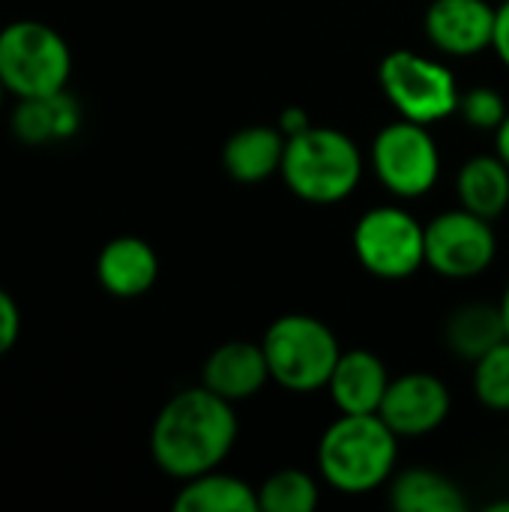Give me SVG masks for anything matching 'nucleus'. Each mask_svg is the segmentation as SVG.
<instances>
[{"instance_id":"18","label":"nucleus","mask_w":509,"mask_h":512,"mask_svg":"<svg viewBox=\"0 0 509 512\" xmlns=\"http://www.w3.org/2000/svg\"><path fill=\"white\" fill-rule=\"evenodd\" d=\"M390 489V507L399 512H465L468 498L441 471L429 468H408L402 474H393L387 483Z\"/></svg>"},{"instance_id":"6","label":"nucleus","mask_w":509,"mask_h":512,"mask_svg":"<svg viewBox=\"0 0 509 512\" xmlns=\"http://www.w3.org/2000/svg\"><path fill=\"white\" fill-rule=\"evenodd\" d=\"M378 84L393 111L414 123H441L459 111V81L453 69L411 48L390 51L378 66Z\"/></svg>"},{"instance_id":"13","label":"nucleus","mask_w":509,"mask_h":512,"mask_svg":"<svg viewBox=\"0 0 509 512\" xmlns=\"http://www.w3.org/2000/svg\"><path fill=\"white\" fill-rule=\"evenodd\" d=\"M96 279L102 291L117 300L144 297L159 279V255L141 237H132V234L114 237L99 249Z\"/></svg>"},{"instance_id":"27","label":"nucleus","mask_w":509,"mask_h":512,"mask_svg":"<svg viewBox=\"0 0 509 512\" xmlns=\"http://www.w3.org/2000/svg\"><path fill=\"white\" fill-rule=\"evenodd\" d=\"M495 153L509 165V114L504 117V123L495 129Z\"/></svg>"},{"instance_id":"11","label":"nucleus","mask_w":509,"mask_h":512,"mask_svg":"<svg viewBox=\"0 0 509 512\" xmlns=\"http://www.w3.org/2000/svg\"><path fill=\"white\" fill-rule=\"evenodd\" d=\"M498 6L489 0H432L423 15L429 45L447 57H474L495 42Z\"/></svg>"},{"instance_id":"26","label":"nucleus","mask_w":509,"mask_h":512,"mask_svg":"<svg viewBox=\"0 0 509 512\" xmlns=\"http://www.w3.org/2000/svg\"><path fill=\"white\" fill-rule=\"evenodd\" d=\"M492 51L498 54V60L509 69V0L498 6V18H495V42Z\"/></svg>"},{"instance_id":"23","label":"nucleus","mask_w":509,"mask_h":512,"mask_svg":"<svg viewBox=\"0 0 509 512\" xmlns=\"http://www.w3.org/2000/svg\"><path fill=\"white\" fill-rule=\"evenodd\" d=\"M456 114L477 132H495L504 123L509 108L507 99L495 87H471L462 93Z\"/></svg>"},{"instance_id":"21","label":"nucleus","mask_w":509,"mask_h":512,"mask_svg":"<svg viewBox=\"0 0 509 512\" xmlns=\"http://www.w3.org/2000/svg\"><path fill=\"white\" fill-rule=\"evenodd\" d=\"M318 501V480L300 468H282L258 486V512H312Z\"/></svg>"},{"instance_id":"24","label":"nucleus","mask_w":509,"mask_h":512,"mask_svg":"<svg viewBox=\"0 0 509 512\" xmlns=\"http://www.w3.org/2000/svg\"><path fill=\"white\" fill-rule=\"evenodd\" d=\"M21 336V309L9 291L0 288V357H6Z\"/></svg>"},{"instance_id":"7","label":"nucleus","mask_w":509,"mask_h":512,"mask_svg":"<svg viewBox=\"0 0 509 512\" xmlns=\"http://www.w3.org/2000/svg\"><path fill=\"white\" fill-rule=\"evenodd\" d=\"M351 249L369 276L402 282L426 267V225L399 204H381L357 219Z\"/></svg>"},{"instance_id":"4","label":"nucleus","mask_w":509,"mask_h":512,"mask_svg":"<svg viewBox=\"0 0 509 512\" xmlns=\"http://www.w3.org/2000/svg\"><path fill=\"white\" fill-rule=\"evenodd\" d=\"M270 381L288 393L327 390V381L342 357L336 333L315 315L291 312L276 318L261 339Z\"/></svg>"},{"instance_id":"16","label":"nucleus","mask_w":509,"mask_h":512,"mask_svg":"<svg viewBox=\"0 0 509 512\" xmlns=\"http://www.w3.org/2000/svg\"><path fill=\"white\" fill-rule=\"evenodd\" d=\"M285 135L279 126L252 123L237 129L222 147V168L234 183L258 186L279 174L285 156Z\"/></svg>"},{"instance_id":"3","label":"nucleus","mask_w":509,"mask_h":512,"mask_svg":"<svg viewBox=\"0 0 509 512\" xmlns=\"http://www.w3.org/2000/svg\"><path fill=\"white\" fill-rule=\"evenodd\" d=\"M279 177L300 201L333 207L357 192L363 180V153L348 132L312 123L306 132L285 141Z\"/></svg>"},{"instance_id":"8","label":"nucleus","mask_w":509,"mask_h":512,"mask_svg":"<svg viewBox=\"0 0 509 512\" xmlns=\"http://www.w3.org/2000/svg\"><path fill=\"white\" fill-rule=\"evenodd\" d=\"M375 180L396 198H423L441 177V147L426 123L396 117L384 123L369 147Z\"/></svg>"},{"instance_id":"12","label":"nucleus","mask_w":509,"mask_h":512,"mask_svg":"<svg viewBox=\"0 0 509 512\" xmlns=\"http://www.w3.org/2000/svg\"><path fill=\"white\" fill-rule=\"evenodd\" d=\"M270 381V366L261 342L231 339L210 351L201 369V384L228 402L255 399Z\"/></svg>"},{"instance_id":"20","label":"nucleus","mask_w":509,"mask_h":512,"mask_svg":"<svg viewBox=\"0 0 509 512\" xmlns=\"http://www.w3.org/2000/svg\"><path fill=\"white\" fill-rule=\"evenodd\" d=\"M444 339L447 348L456 357L465 360H480L486 351H492L495 345H501L507 339V327H504V315L501 306L492 303H468L459 306L444 327Z\"/></svg>"},{"instance_id":"2","label":"nucleus","mask_w":509,"mask_h":512,"mask_svg":"<svg viewBox=\"0 0 509 512\" xmlns=\"http://www.w3.org/2000/svg\"><path fill=\"white\" fill-rule=\"evenodd\" d=\"M399 462V435L381 414H339L318 441L321 480L348 498L384 489Z\"/></svg>"},{"instance_id":"14","label":"nucleus","mask_w":509,"mask_h":512,"mask_svg":"<svg viewBox=\"0 0 509 512\" xmlns=\"http://www.w3.org/2000/svg\"><path fill=\"white\" fill-rule=\"evenodd\" d=\"M84 123L81 102L66 90L18 99L9 114V129L24 147H48L78 135Z\"/></svg>"},{"instance_id":"28","label":"nucleus","mask_w":509,"mask_h":512,"mask_svg":"<svg viewBox=\"0 0 509 512\" xmlns=\"http://www.w3.org/2000/svg\"><path fill=\"white\" fill-rule=\"evenodd\" d=\"M501 315H504V327H507V339H509V282L507 288H504V294H501Z\"/></svg>"},{"instance_id":"5","label":"nucleus","mask_w":509,"mask_h":512,"mask_svg":"<svg viewBox=\"0 0 509 512\" xmlns=\"http://www.w3.org/2000/svg\"><path fill=\"white\" fill-rule=\"evenodd\" d=\"M72 48L60 30L36 18L0 27V81L9 96L30 99L69 87Z\"/></svg>"},{"instance_id":"10","label":"nucleus","mask_w":509,"mask_h":512,"mask_svg":"<svg viewBox=\"0 0 509 512\" xmlns=\"http://www.w3.org/2000/svg\"><path fill=\"white\" fill-rule=\"evenodd\" d=\"M450 408L453 399L441 378L429 372H408L390 381L378 414L399 438H423L447 423Z\"/></svg>"},{"instance_id":"22","label":"nucleus","mask_w":509,"mask_h":512,"mask_svg":"<svg viewBox=\"0 0 509 512\" xmlns=\"http://www.w3.org/2000/svg\"><path fill=\"white\" fill-rule=\"evenodd\" d=\"M471 387L483 408L495 414H509V339L474 360Z\"/></svg>"},{"instance_id":"17","label":"nucleus","mask_w":509,"mask_h":512,"mask_svg":"<svg viewBox=\"0 0 509 512\" xmlns=\"http://www.w3.org/2000/svg\"><path fill=\"white\" fill-rule=\"evenodd\" d=\"M459 207L483 216L498 219L509 207V165L498 153L471 156L456 177Z\"/></svg>"},{"instance_id":"29","label":"nucleus","mask_w":509,"mask_h":512,"mask_svg":"<svg viewBox=\"0 0 509 512\" xmlns=\"http://www.w3.org/2000/svg\"><path fill=\"white\" fill-rule=\"evenodd\" d=\"M9 93H6V87H3V81H0V108H3V99H6Z\"/></svg>"},{"instance_id":"1","label":"nucleus","mask_w":509,"mask_h":512,"mask_svg":"<svg viewBox=\"0 0 509 512\" xmlns=\"http://www.w3.org/2000/svg\"><path fill=\"white\" fill-rule=\"evenodd\" d=\"M234 402L216 396L204 384L174 393L153 420L150 456L171 480H192L219 468L237 444Z\"/></svg>"},{"instance_id":"19","label":"nucleus","mask_w":509,"mask_h":512,"mask_svg":"<svg viewBox=\"0 0 509 512\" xmlns=\"http://www.w3.org/2000/svg\"><path fill=\"white\" fill-rule=\"evenodd\" d=\"M177 512H258V489L246 480L225 474L219 468L183 480L177 498Z\"/></svg>"},{"instance_id":"15","label":"nucleus","mask_w":509,"mask_h":512,"mask_svg":"<svg viewBox=\"0 0 509 512\" xmlns=\"http://www.w3.org/2000/svg\"><path fill=\"white\" fill-rule=\"evenodd\" d=\"M390 381L387 363L378 354L354 348L342 351L327 381V393L339 414H378Z\"/></svg>"},{"instance_id":"9","label":"nucleus","mask_w":509,"mask_h":512,"mask_svg":"<svg viewBox=\"0 0 509 512\" xmlns=\"http://www.w3.org/2000/svg\"><path fill=\"white\" fill-rule=\"evenodd\" d=\"M495 255L498 237L492 219L456 207L426 222V267H432L444 279H477L495 264Z\"/></svg>"},{"instance_id":"25","label":"nucleus","mask_w":509,"mask_h":512,"mask_svg":"<svg viewBox=\"0 0 509 512\" xmlns=\"http://www.w3.org/2000/svg\"><path fill=\"white\" fill-rule=\"evenodd\" d=\"M276 126L282 129L285 138H291V135H300V132H306V129L312 126V114H309L303 105H288V108L279 114Z\"/></svg>"}]
</instances>
